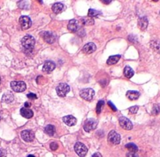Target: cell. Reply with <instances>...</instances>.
<instances>
[{"label": "cell", "mask_w": 160, "mask_h": 157, "mask_svg": "<svg viewBox=\"0 0 160 157\" xmlns=\"http://www.w3.org/2000/svg\"><path fill=\"white\" fill-rule=\"evenodd\" d=\"M13 100H14V96L12 93H5V94L2 96V101L4 103H7V104H10V103L13 102Z\"/></svg>", "instance_id": "obj_22"}, {"label": "cell", "mask_w": 160, "mask_h": 157, "mask_svg": "<svg viewBox=\"0 0 160 157\" xmlns=\"http://www.w3.org/2000/svg\"><path fill=\"white\" fill-rule=\"evenodd\" d=\"M98 122L97 121L95 120L93 118H89L84 121V129L85 132H91V130L96 129V127H97Z\"/></svg>", "instance_id": "obj_6"}, {"label": "cell", "mask_w": 160, "mask_h": 157, "mask_svg": "<svg viewBox=\"0 0 160 157\" xmlns=\"http://www.w3.org/2000/svg\"><path fill=\"white\" fill-rule=\"evenodd\" d=\"M120 55H119L110 56L109 58H108V60H107V64H108L109 66H112V65L116 64V63L120 60Z\"/></svg>", "instance_id": "obj_24"}, {"label": "cell", "mask_w": 160, "mask_h": 157, "mask_svg": "<svg viewBox=\"0 0 160 157\" xmlns=\"http://www.w3.org/2000/svg\"><path fill=\"white\" fill-rule=\"evenodd\" d=\"M58 148H59V145L57 144V142H52L50 144V149H52V150H56Z\"/></svg>", "instance_id": "obj_32"}, {"label": "cell", "mask_w": 160, "mask_h": 157, "mask_svg": "<svg viewBox=\"0 0 160 157\" xmlns=\"http://www.w3.org/2000/svg\"><path fill=\"white\" fill-rule=\"evenodd\" d=\"M41 36L45 42L49 44H53L56 40V37L52 33L49 31H44L41 33Z\"/></svg>", "instance_id": "obj_11"}, {"label": "cell", "mask_w": 160, "mask_h": 157, "mask_svg": "<svg viewBox=\"0 0 160 157\" xmlns=\"http://www.w3.org/2000/svg\"><path fill=\"white\" fill-rule=\"evenodd\" d=\"M74 150L80 157H84L87 152V148L82 142H78L74 146Z\"/></svg>", "instance_id": "obj_5"}, {"label": "cell", "mask_w": 160, "mask_h": 157, "mask_svg": "<svg viewBox=\"0 0 160 157\" xmlns=\"http://www.w3.org/2000/svg\"><path fill=\"white\" fill-rule=\"evenodd\" d=\"M21 45L27 51H32L35 45V40L31 35H26L21 39Z\"/></svg>", "instance_id": "obj_1"}, {"label": "cell", "mask_w": 160, "mask_h": 157, "mask_svg": "<svg viewBox=\"0 0 160 157\" xmlns=\"http://www.w3.org/2000/svg\"><path fill=\"white\" fill-rule=\"evenodd\" d=\"M127 97L131 100H138L140 96V93L138 91H134V90H130L127 92Z\"/></svg>", "instance_id": "obj_17"}, {"label": "cell", "mask_w": 160, "mask_h": 157, "mask_svg": "<svg viewBox=\"0 0 160 157\" xmlns=\"http://www.w3.org/2000/svg\"><path fill=\"white\" fill-rule=\"evenodd\" d=\"M108 104H109V106L110 108H112V110H113V111H117V108H116V107L114 106V104H113V103L111 102V101H108Z\"/></svg>", "instance_id": "obj_34"}, {"label": "cell", "mask_w": 160, "mask_h": 157, "mask_svg": "<svg viewBox=\"0 0 160 157\" xmlns=\"http://www.w3.org/2000/svg\"><path fill=\"white\" fill-rule=\"evenodd\" d=\"M150 46L157 53L160 54V43L158 40H153L150 42Z\"/></svg>", "instance_id": "obj_21"}, {"label": "cell", "mask_w": 160, "mask_h": 157, "mask_svg": "<svg viewBox=\"0 0 160 157\" xmlns=\"http://www.w3.org/2000/svg\"><path fill=\"white\" fill-rule=\"evenodd\" d=\"M0 83H1V78H0Z\"/></svg>", "instance_id": "obj_41"}, {"label": "cell", "mask_w": 160, "mask_h": 157, "mask_svg": "<svg viewBox=\"0 0 160 157\" xmlns=\"http://www.w3.org/2000/svg\"><path fill=\"white\" fill-rule=\"evenodd\" d=\"M63 9H64V6H63L62 3H60V2H56V3L53 4L52 7V11H53V13H61V12L63 10Z\"/></svg>", "instance_id": "obj_19"}, {"label": "cell", "mask_w": 160, "mask_h": 157, "mask_svg": "<svg viewBox=\"0 0 160 157\" xmlns=\"http://www.w3.org/2000/svg\"><path fill=\"white\" fill-rule=\"evenodd\" d=\"M44 131H45V133L47 134V135H49V136H53L54 134H55V132H56V128L53 125H49L45 127V129H44Z\"/></svg>", "instance_id": "obj_23"}, {"label": "cell", "mask_w": 160, "mask_h": 157, "mask_svg": "<svg viewBox=\"0 0 160 157\" xmlns=\"http://www.w3.org/2000/svg\"><path fill=\"white\" fill-rule=\"evenodd\" d=\"M81 23L83 24V25L91 26V25H93V24L95 23V20L93 18H91L89 17V16H87V17L81 18Z\"/></svg>", "instance_id": "obj_20"}, {"label": "cell", "mask_w": 160, "mask_h": 157, "mask_svg": "<svg viewBox=\"0 0 160 157\" xmlns=\"http://www.w3.org/2000/svg\"><path fill=\"white\" fill-rule=\"evenodd\" d=\"M138 106H134V107H131V108H129V111L131 114H136L138 112Z\"/></svg>", "instance_id": "obj_31"}, {"label": "cell", "mask_w": 160, "mask_h": 157, "mask_svg": "<svg viewBox=\"0 0 160 157\" xmlns=\"http://www.w3.org/2000/svg\"><path fill=\"white\" fill-rule=\"evenodd\" d=\"M56 69V64L52 61H46L44 64L42 70L45 72H51Z\"/></svg>", "instance_id": "obj_14"}, {"label": "cell", "mask_w": 160, "mask_h": 157, "mask_svg": "<svg viewBox=\"0 0 160 157\" xmlns=\"http://www.w3.org/2000/svg\"><path fill=\"white\" fill-rule=\"evenodd\" d=\"M63 121L66 125H68V126H73V125H76L77 123V119L72 115L65 116V117H63Z\"/></svg>", "instance_id": "obj_16"}, {"label": "cell", "mask_w": 160, "mask_h": 157, "mask_svg": "<svg viewBox=\"0 0 160 157\" xmlns=\"http://www.w3.org/2000/svg\"><path fill=\"white\" fill-rule=\"evenodd\" d=\"M102 2L105 4H109L111 3V1H102Z\"/></svg>", "instance_id": "obj_39"}, {"label": "cell", "mask_w": 160, "mask_h": 157, "mask_svg": "<svg viewBox=\"0 0 160 157\" xmlns=\"http://www.w3.org/2000/svg\"><path fill=\"white\" fill-rule=\"evenodd\" d=\"M10 87L13 89V91L17 92V93L24 92L27 89L26 83L23 81H13L10 83Z\"/></svg>", "instance_id": "obj_2"}, {"label": "cell", "mask_w": 160, "mask_h": 157, "mask_svg": "<svg viewBox=\"0 0 160 157\" xmlns=\"http://www.w3.org/2000/svg\"><path fill=\"white\" fill-rule=\"evenodd\" d=\"M28 2H26V1H20L18 2V6L20 7V9H28V7L25 6V4H28Z\"/></svg>", "instance_id": "obj_30"}, {"label": "cell", "mask_w": 160, "mask_h": 157, "mask_svg": "<svg viewBox=\"0 0 160 157\" xmlns=\"http://www.w3.org/2000/svg\"><path fill=\"white\" fill-rule=\"evenodd\" d=\"M105 105V102L103 100H99L97 104V107H96V113L98 114H99L102 111V107Z\"/></svg>", "instance_id": "obj_28"}, {"label": "cell", "mask_w": 160, "mask_h": 157, "mask_svg": "<svg viewBox=\"0 0 160 157\" xmlns=\"http://www.w3.org/2000/svg\"><path fill=\"white\" fill-rule=\"evenodd\" d=\"M102 14L100 11H98L96 10H93V9H90L88 10V16L91 18H93V17H96V16H99V15Z\"/></svg>", "instance_id": "obj_27"}, {"label": "cell", "mask_w": 160, "mask_h": 157, "mask_svg": "<svg viewBox=\"0 0 160 157\" xmlns=\"http://www.w3.org/2000/svg\"><path fill=\"white\" fill-rule=\"evenodd\" d=\"M119 123L121 128L125 130H131L133 128L132 122L126 117H120L119 118Z\"/></svg>", "instance_id": "obj_9"}, {"label": "cell", "mask_w": 160, "mask_h": 157, "mask_svg": "<svg viewBox=\"0 0 160 157\" xmlns=\"http://www.w3.org/2000/svg\"><path fill=\"white\" fill-rule=\"evenodd\" d=\"M159 15H160V12H159Z\"/></svg>", "instance_id": "obj_42"}, {"label": "cell", "mask_w": 160, "mask_h": 157, "mask_svg": "<svg viewBox=\"0 0 160 157\" xmlns=\"http://www.w3.org/2000/svg\"><path fill=\"white\" fill-rule=\"evenodd\" d=\"M70 87L66 83H60L58 87H56V93L60 97H64L66 96L69 92H70Z\"/></svg>", "instance_id": "obj_7"}, {"label": "cell", "mask_w": 160, "mask_h": 157, "mask_svg": "<svg viewBox=\"0 0 160 157\" xmlns=\"http://www.w3.org/2000/svg\"><path fill=\"white\" fill-rule=\"evenodd\" d=\"M138 28L141 30V31H145L148 28V25H149V20H148L147 17L145 16H143V17L139 18L138 22Z\"/></svg>", "instance_id": "obj_15"}, {"label": "cell", "mask_w": 160, "mask_h": 157, "mask_svg": "<svg viewBox=\"0 0 160 157\" xmlns=\"http://www.w3.org/2000/svg\"><path fill=\"white\" fill-rule=\"evenodd\" d=\"M68 30L71 32H77L78 31H79L80 29V23L79 21L77 20V19H70L69 21V23H68Z\"/></svg>", "instance_id": "obj_12"}, {"label": "cell", "mask_w": 160, "mask_h": 157, "mask_svg": "<svg viewBox=\"0 0 160 157\" xmlns=\"http://www.w3.org/2000/svg\"><path fill=\"white\" fill-rule=\"evenodd\" d=\"M91 157H102V155H101L99 152H96V153H94L92 155V156Z\"/></svg>", "instance_id": "obj_37"}, {"label": "cell", "mask_w": 160, "mask_h": 157, "mask_svg": "<svg viewBox=\"0 0 160 157\" xmlns=\"http://www.w3.org/2000/svg\"><path fill=\"white\" fill-rule=\"evenodd\" d=\"M123 74H124L125 77L130 78L134 75V72L132 69V68L130 67V66H126V67L124 68V70H123Z\"/></svg>", "instance_id": "obj_25"}, {"label": "cell", "mask_w": 160, "mask_h": 157, "mask_svg": "<svg viewBox=\"0 0 160 157\" xmlns=\"http://www.w3.org/2000/svg\"><path fill=\"white\" fill-rule=\"evenodd\" d=\"M160 112V108L158 105H157V104H155L153 107V109H152V114H153V115H157V114H159Z\"/></svg>", "instance_id": "obj_29"}, {"label": "cell", "mask_w": 160, "mask_h": 157, "mask_svg": "<svg viewBox=\"0 0 160 157\" xmlns=\"http://www.w3.org/2000/svg\"><path fill=\"white\" fill-rule=\"evenodd\" d=\"M83 52L85 54H91L96 50V45L92 42H89L86 44L83 48Z\"/></svg>", "instance_id": "obj_13"}, {"label": "cell", "mask_w": 160, "mask_h": 157, "mask_svg": "<svg viewBox=\"0 0 160 157\" xmlns=\"http://www.w3.org/2000/svg\"><path fill=\"white\" fill-rule=\"evenodd\" d=\"M80 96L81 98L87 101H91L94 98L95 91L91 88L83 89L80 91Z\"/></svg>", "instance_id": "obj_3"}, {"label": "cell", "mask_w": 160, "mask_h": 157, "mask_svg": "<svg viewBox=\"0 0 160 157\" xmlns=\"http://www.w3.org/2000/svg\"><path fill=\"white\" fill-rule=\"evenodd\" d=\"M20 114L23 116L25 118H31L34 115V113L31 110L28 109V108H23L20 109Z\"/></svg>", "instance_id": "obj_18"}, {"label": "cell", "mask_w": 160, "mask_h": 157, "mask_svg": "<svg viewBox=\"0 0 160 157\" xmlns=\"http://www.w3.org/2000/svg\"><path fill=\"white\" fill-rule=\"evenodd\" d=\"M127 157H138V155L135 153V152H129V153L127 154Z\"/></svg>", "instance_id": "obj_36"}, {"label": "cell", "mask_w": 160, "mask_h": 157, "mask_svg": "<svg viewBox=\"0 0 160 157\" xmlns=\"http://www.w3.org/2000/svg\"><path fill=\"white\" fill-rule=\"evenodd\" d=\"M27 96H28V98H29V99H31V100L37 99V96H36V94H34V93H28V94L27 95Z\"/></svg>", "instance_id": "obj_33"}, {"label": "cell", "mask_w": 160, "mask_h": 157, "mask_svg": "<svg viewBox=\"0 0 160 157\" xmlns=\"http://www.w3.org/2000/svg\"><path fill=\"white\" fill-rule=\"evenodd\" d=\"M20 135L23 140L27 142H32L34 139V133L31 130H24V131L21 132Z\"/></svg>", "instance_id": "obj_10"}, {"label": "cell", "mask_w": 160, "mask_h": 157, "mask_svg": "<svg viewBox=\"0 0 160 157\" xmlns=\"http://www.w3.org/2000/svg\"><path fill=\"white\" fill-rule=\"evenodd\" d=\"M20 24L23 30H28L31 27V19L29 16H22L19 19Z\"/></svg>", "instance_id": "obj_8"}, {"label": "cell", "mask_w": 160, "mask_h": 157, "mask_svg": "<svg viewBox=\"0 0 160 157\" xmlns=\"http://www.w3.org/2000/svg\"><path fill=\"white\" fill-rule=\"evenodd\" d=\"M30 107H31V104H30V103H28V102L25 103V104H24V108H30Z\"/></svg>", "instance_id": "obj_38"}, {"label": "cell", "mask_w": 160, "mask_h": 157, "mask_svg": "<svg viewBox=\"0 0 160 157\" xmlns=\"http://www.w3.org/2000/svg\"><path fill=\"white\" fill-rule=\"evenodd\" d=\"M7 156V152L3 149L0 148V157H6Z\"/></svg>", "instance_id": "obj_35"}, {"label": "cell", "mask_w": 160, "mask_h": 157, "mask_svg": "<svg viewBox=\"0 0 160 157\" xmlns=\"http://www.w3.org/2000/svg\"><path fill=\"white\" fill-rule=\"evenodd\" d=\"M28 157H35L34 155H29Z\"/></svg>", "instance_id": "obj_40"}, {"label": "cell", "mask_w": 160, "mask_h": 157, "mask_svg": "<svg viewBox=\"0 0 160 157\" xmlns=\"http://www.w3.org/2000/svg\"><path fill=\"white\" fill-rule=\"evenodd\" d=\"M125 147H126L128 150L131 151V152H138V146H136L135 144H134V143H128V144L126 145Z\"/></svg>", "instance_id": "obj_26"}, {"label": "cell", "mask_w": 160, "mask_h": 157, "mask_svg": "<svg viewBox=\"0 0 160 157\" xmlns=\"http://www.w3.org/2000/svg\"><path fill=\"white\" fill-rule=\"evenodd\" d=\"M120 135L115 130H113L108 135V142L112 145H118L120 142Z\"/></svg>", "instance_id": "obj_4"}]
</instances>
